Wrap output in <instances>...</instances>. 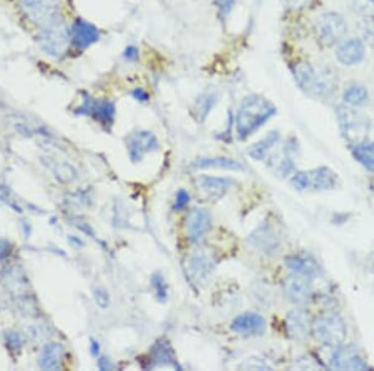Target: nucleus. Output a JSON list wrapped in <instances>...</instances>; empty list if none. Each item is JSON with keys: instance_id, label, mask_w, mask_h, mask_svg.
Here are the masks:
<instances>
[{"instance_id": "f257e3e1", "label": "nucleus", "mask_w": 374, "mask_h": 371, "mask_svg": "<svg viewBox=\"0 0 374 371\" xmlns=\"http://www.w3.org/2000/svg\"><path fill=\"white\" fill-rule=\"evenodd\" d=\"M292 72L298 87L314 98H327L333 94L338 87L336 73L325 65L302 61L296 64Z\"/></svg>"}, {"instance_id": "f03ea898", "label": "nucleus", "mask_w": 374, "mask_h": 371, "mask_svg": "<svg viewBox=\"0 0 374 371\" xmlns=\"http://www.w3.org/2000/svg\"><path fill=\"white\" fill-rule=\"evenodd\" d=\"M277 109L259 95H250L243 100L236 115V133L240 139H246L276 115Z\"/></svg>"}, {"instance_id": "7ed1b4c3", "label": "nucleus", "mask_w": 374, "mask_h": 371, "mask_svg": "<svg viewBox=\"0 0 374 371\" xmlns=\"http://www.w3.org/2000/svg\"><path fill=\"white\" fill-rule=\"evenodd\" d=\"M337 118L341 133L349 144H363L364 140L368 138L370 122L368 118L357 111L354 106H338Z\"/></svg>"}, {"instance_id": "20e7f679", "label": "nucleus", "mask_w": 374, "mask_h": 371, "mask_svg": "<svg viewBox=\"0 0 374 371\" xmlns=\"http://www.w3.org/2000/svg\"><path fill=\"white\" fill-rule=\"evenodd\" d=\"M70 40V30L61 17L40 28V46L48 56L53 58H61L64 56Z\"/></svg>"}, {"instance_id": "39448f33", "label": "nucleus", "mask_w": 374, "mask_h": 371, "mask_svg": "<svg viewBox=\"0 0 374 371\" xmlns=\"http://www.w3.org/2000/svg\"><path fill=\"white\" fill-rule=\"evenodd\" d=\"M314 337L319 343L327 346L342 345L347 338V325L336 313H325L318 316L312 324Z\"/></svg>"}, {"instance_id": "423d86ee", "label": "nucleus", "mask_w": 374, "mask_h": 371, "mask_svg": "<svg viewBox=\"0 0 374 371\" xmlns=\"http://www.w3.org/2000/svg\"><path fill=\"white\" fill-rule=\"evenodd\" d=\"M338 177L330 168H318L309 172H298L291 183L297 190H330L336 188Z\"/></svg>"}, {"instance_id": "0eeeda50", "label": "nucleus", "mask_w": 374, "mask_h": 371, "mask_svg": "<svg viewBox=\"0 0 374 371\" xmlns=\"http://www.w3.org/2000/svg\"><path fill=\"white\" fill-rule=\"evenodd\" d=\"M22 11L39 28L60 18L59 0H22Z\"/></svg>"}, {"instance_id": "6e6552de", "label": "nucleus", "mask_w": 374, "mask_h": 371, "mask_svg": "<svg viewBox=\"0 0 374 371\" xmlns=\"http://www.w3.org/2000/svg\"><path fill=\"white\" fill-rule=\"evenodd\" d=\"M316 33L321 43L325 45L336 44L346 35L347 24L340 14L325 13L317 19Z\"/></svg>"}, {"instance_id": "1a4fd4ad", "label": "nucleus", "mask_w": 374, "mask_h": 371, "mask_svg": "<svg viewBox=\"0 0 374 371\" xmlns=\"http://www.w3.org/2000/svg\"><path fill=\"white\" fill-rule=\"evenodd\" d=\"M282 287L287 299L293 304L303 305L309 303L314 294L311 277L298 272H292L291 275L285 277Z\"/></svg>"}, {"instance_id": "9d476101", "label": "nucleus", "mask_w": 374, "mask_h": 371, "mask_svg": "<svg viewBox=\"0 0 374 371\" xmlns=\"http://www.w3.org/2000/svg\"><path fill=\"white\" fill-rule=\"evenodd\" d=\"M330 369L336 370H368L369 366L353 346H336L330 358Z\"/></svg>"}, {"instance_id": "9b49d317", "label": "nucleus", "mask_w": 374, "mask_h": 371, "mask_svg": "<svg viewBox=\"0 0 374 371\" xmlns=\"http://www.w3.org/2000/svg\"><path fill=\"white\" fill-rule=\"evenodd\" d=\"M77 113L90 115L96 122L109 125L114 122L115 106L114 103L108 101V100H94L90 96H86L84 100L83 106L77 109Z\"/></svg>"}, {"instance_id": "f8f14e48", "label": "nucleus", "mask_w": 374, "mask_h": 371, "mask_svg": "<svg viewBox=\"0 0 374 371\" xmlns=\"http://www.w3.org/2000/svg\"><path fill=\"white\" fill-rule=\"evenodd\" d=\"M157 146L159 144L154 134L146 130H138L132 133L127 140L129 156L134 161H141L146 153L157 149Z\"/></svg>"}, {"instance_id": "ddd939ff", "label": "nucleus", "mask_w": 374, "mask_h": 371, "mask_svg": "<svg viewBox=\"0 0 374 371\" xmlns=\"http://www.w3.org/2000/svg\"><path fill=\"white\" fill-rule=\"evenodd\" d=\"M70 39L79 49H86L99 42V30L91 23L77 19L70 30Z\"/></svg>"}, {"instance_id": "4468645a", "label": "nucleus", "mask_w": 374, "mask_h": 371, "mask_svg": "<svg viewBox=\"0 0 374 371\" xmlns=\"http://www.w3.org/2000/svg\"><path fill=\"white\" fill-rule=\"evenodd\" d=\"M286 327L288 335L296 341H304L309 337L312 324L309 322V316L302 309H296L288 313L286 317Z\"/></svg>"}, {"instance_id": "2eb2a0df", "label": "nucleus", "mask_w": 374, "mask_h": 371, "mask_svg": "<svg viewBox=\"0 0 374 371\" xmlns=\"http://www.w3.org/2000/svg\"><path fill=\"white\" fill-rule=\"evenodd\" d=\"M211 225L209 211L204 209H193L186 219L187 237L193 241H198L204 237Z\"/></svg>"}, {"instance_id": "dca6fc26", "label": "nucleus", "mask_w": 374, "mask_h": 371, "mask_svg": "<svg viewBox=\"0 0 374 371\" xmlns=\"http://www.w3.org/2000/svg\"><path fill=\"white\" fill-rule=\"evenodd\" d=\"M366 49L359 39H349L343 42L337 48L336 56L338 61L343 65H354L363 61Z\"/></svg>"}, {"instance_id": "f3484780", "label": "nucleus", "mask_w": 374, "mask_h": 371, "mask_svg": "<svg viewBox=\"0 0 374 371\" xmlns=\"http://www.w3.org/2000/svg\"><path fill=\"white\" fill-rule=\"evenodd\" d=\"M232 330L240 334H261L266 327V320L262 316L256 313H246L243 315L237 316L232 322Z\"/></svg>"}, {"instance_id": "a211bd4d", "label": "nucleus", "mask_w": 374, "mask_h": 371, "mask_svg": "<svg viewBox=\"0 0 374 371\" xmlns=\"http://www.w3.org/2000/svg\"><path fill=\"white\" fill-rule=\"evenodd\" d=\"M64 348L60 344L51 343L45 346L39 358V366L43 370H59L64 361Z\"/></svg>"}, {"instance_id": "6ab92c4d", "label": "nucleus", "mask_w": 374, "mask_h": 371, "mask_svg": "<svg viewBox=\"0 0 374 371\" xmlns=\"http://www.w3.org/2000/svg\"><path fill=\"white\" fill-rule=\"evenodd\" d=\"M200 187L202 188L205 193L209 195V198L219 199L230 190L233 185V180L228 177H200L198 180Z\"/></svg>"}, {"instance_id": "aec40b11", "label": "nucleus", "mask_w": 374, "mask_h": 371, "mask_svg": "<svg viewBox=\"0 0 374 371\" xmlns=\"http://www.w3.org/2000/svg\"><path fill=\"white\" fill-rule=\"evenodd\" d=\"M287 268H290L292 272L302 274L306 277H314L318 275L319 269L317 261L307 255H293L286 259Z\"/></svg>"}, {"instance_id": "412c9836", "label": "nucleus", "mask_w": 374, "mask_h": 371, "mask_svg": "<svg viewBox=\"0 0 374 371\" xmlns=\"http://www.w3.org/2000/svg\"><path fill=\"white\" fill-rule=\"evenodd\" d=\"M211 269H212V263L209 260V256L202 251L193 254V258L190 259V272L196 282L205 280L207 274L211 272Z\"/></svg>"}, {"instance_id": "4be33fe9", "label": "nucleus", "mask_w": 374, "mask_h": 371, "mask_svg": "<svg viewBox=\"0 0 374 371\" xmlns=\"http://www.w3.org/2000/svg\"><path fill=\"white\" fill-rule=\"evenodd\" d=\"M193 168L198 169H226V170H243V166L226 158H205V159H198L193 163Z\"/></svg>"}, {"instance_id": "5701e85b", "label": "nucleus", "mask_w": 374, "mask_h": 371, "mask_svg": "<svg viewBox=\"0 0 374 371\" xmlns=\"http://www.w3.org/2000/svg\"><path fill=\"white\" fill-rule=\"evenodd\" d=\"M278 140H280V133L271 132L262 140H259V143L253 144L248 149V154L256 161H264L266 156H267V153L278 143Z\"/></svg>"}, {"instance_id": "b1692460", "label": "nucleus", "mask_w": 374, "mask_h": 371, "mask_svg": "<svg viewBox=\"0 0 374 371\" xmlns=\"http://www.w3.org/2000/svg\"><path fill=\"white\" fill-rule=\"evenodd\" d=\"M353 156L356 158V161H359L366 169L374 172V143H368V144L363 143V144L354 146Z\"/></svg>"}, {"instance_id": "393cba45", "label": "nucleus", "mask_w": 374, "mask_h": 371, "mask_svg": "<svg viewBox=\"0 0 374 371\" xmlns=\"http://www.w3.org/2000/svg\"><path fill=\"white\" fill-rule=\"evenodd\" d=\"M343 99L346 101L347 106H361L368 99L367 90L361 85H351L346 89Z\"/></svg>"}, {"instance_id": "a878e982", "label": "nucleus", "mask_w": 374, "mask_h": 371, "mask_svg": "<svg viewBox=\"0 0 374 371\" xmlns=\"http://www.w3.org/2000/svg\"><path fill=\"white\" fill-rule=\"evenodd\" d=\"M6 344L11 350L18 351V350L22 349V340L19 335V332H6Z\"/></svg>"}, {"instance_id": "bb28decb", "label": "nucleus", "mask_w": 374, "mask_h": 371, "mask_svg": "<svg viewBox=\"0 0 374 371\" xmlns=\"http://www.w3.org/2000/svg\"><path fill=\"white\" fill-rule=\"evenodd\" d=\"M153 284H154L155 289H156V294L160 299L165 300L166 298V285L165 282L160 274H155L153 277Z\"/></svg>"}, {"instance_id": "cd10ccee", "label": "nucleus", "mask_w": 374, "mask_h": 371, "mask_svg": "<svg viewBox=\"0 0 374 371\" xmlns=\"http://www.w3.org/2000/svg\"><path fill=\"white\" fill-rule=\"evenodd\" d=\"M314 0H283L285 6L291 11H301L314 3Z\"/></svg>"}, {"instance_id": "c85d7f7f", "label": "nucleus", "mask_w": 374, "mask_h": 371, "mask_svg": "<svg viewBox=\"0 0 374 371\" xmlns=\"http://www.w3.org/2000/svg\"><path fill=\"white\" fill-rule=\"evenodd\" d=\"M188 201H190V195H188V193L185 191V190H180V191L177 193L176 201H175V206H174V208H175L176 210L183 209V208L188 204Z\"/></svg>"}, {"instance_id": "c756f323", "label": "nucleus", "mask_w": 374, "mask_h": 371, "mask_svg": "<svg viewBox=\"0 0 374 371\" xmlns=\"http://www.w3.org/2000/svg\"><path fill=\"white\" fill-rule=\"evenodd\" d=\"M95 298H96V303L101 306V308H106L109 304V295L106 294L103 289H96L95 291Z\"/></svg>"}, {"instance_id": "7c9ffc66", "label": "nucleus", "mask_w": 374, "mask_h": 371, "mask_svg": "<svg viewBox=\"0 0 374 371\" xmlns=\"http://www.w3.org/2000/svg\"><path fill=\"white\" fill-rule=\"evenodd\" d=\"M236 0H216V6L220 9L222 14H227L230 13L232 9V6L235 4Z\"/></svg>"}, {"instance_id": "2f4dec72", "label": "nucleus", "mask_w": 374, "mask_h": 371, "mask_svg": "<svg viewBox=\"0 0 374 371\" xmlns=\"http://www.w3.org/2000/svg\"><path fill=\"white\" fill-rule=\"evenodd\" d=\"M124 56L127 58V61H136L138 56V48H135V46H127V49H125V53H124Z\"/></svg>"}, {"instance_id": "473e14b6", "label": "nucleus", "mask_w": 374, "mask_h": 371, "mask_svg": "<svg viewBox=\"0 0 374 371\" xmlns=\"http://www.w3.org/2000/svg\"><path fill=\"white\" fill-rule=\"evenodd\" d=\"M132 96L138 101H148L149 100V94L143 89H135L132 93Z\"/></svg>"}, {"instance_id": "72a5a7b5", "label": "nucleus", "mask_w": 374, "mask_h": 371, "mask_svg": "<svg viewBox=\"0 0 374 371\" xmlns=\"http://www.w3.org/2000/svg\"><path fill=\"white\" fill-rule=\"evenodd\" d=\"M99 367L101 370H109V369H111V365L105 358H101L99 360Z\"/></svg>"}, {"instance_id": "f704fd0d", "label": "nucleus", "mask_w": 374, "mask_h": 371, "mask_svg": "<svg viewBox=\"0 0 374 371\" xmlns=\"http://www.w3.org/2000/svg\"><path fill=\"white\" fill-rule=\"evenodd\" d=\"M91 351H93V354L99 353V344L96 343V341H91Z\"/></svg>"}, {"instance_id": "c9c22d12", "label": "nucleus", "mask_w": 374, "mask_h": 371, "mask_svg": "<svg viewBox=\"0 0 374 371\" xmlns=\"http://www.w3.org/2000/svg\"><path fill=\"white\" fill-rule=\"evenodd\" d=\"M372 190H373V193H374V179H373V182H372Z\"/></svg>"}]
</instances>
